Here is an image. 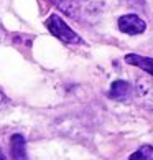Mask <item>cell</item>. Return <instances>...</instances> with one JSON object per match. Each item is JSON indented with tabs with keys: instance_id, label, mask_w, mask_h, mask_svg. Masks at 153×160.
<instances>
[{
	"instance_id": "obj_1",
	"label": "cell",
	"mask_w": 153,
	"mask_h": 160,
	"mask_svg": "<svg viewBox=\"0 0 153 160\" xmlns=\"http://www.w3.org/2000/svg\"><path fill=\"white\" fill-rule=\"evenodd\" d=\"M46 28L55 35L56 38H60L64 43H69V45H78V43H82V40L78 33H74L71 28L66 25L60 15H51L48 20H46Z\"/></svg>"
},
{
	"instance_id": "obj_2",
	"label": "cell",
	"mask_w": 153,
	"mask_h": 160,
	"mask_svg": "<svg viewBox=\"0 0 153 160\" xmlns=\"http://www.w3.org/2000/svg\"><path fill=\"white\" fill-rule=\"evenodd\" d=\"M119 28L120 32L127 33V35H140L145 32V22L135 13H128V15H122L119 18Z\"/></svg>"
},
{
	"instance_id": "obj_3",
	"label": "cell",
	"mask_w": 153,
	"mask_h": 160,
	"mask_svg": "<svg viewBox=\"0 0 153 160\" xmlns=\"http://www.w3.org/2000/svg\"><path fill=\"white\" fill-rule=\"evenodd\" d=\"M10 152L12 160H26V149H25V139L22 134H15L10 140Z\"/></svg>"
},
{
	"instance_id": "obj_4",
	"label": "cell",
	"mask_w": 153,
	"mask_h": 160,
	"mask_svg": "<svg viewBox=\"0 0 153 160\" xmlns=\"http://www.w3.org/2000/svg\"><path fill=\"white\" fill-rule=\"evenodd\" d=\"M109 96L112 99H115V101H125V99H128V96H130V84H128L127 81H123V79L114 81L112 86H110Z\"/></svg>"
},
{
	"instance_id": "obj_5",
	"label": "cell",
	"mask_w": 153,
	"mask_h": 160,
	"mask_svg": "<svg viewBox=\"0 0 153 160\" xmlns=\"http://www.w3.org/2000/svg\"><path fill=\"white\" fill-rule=\"evenodd\" d=\"M125 63L133 64V66L143 69L153 76V58H146V56H140V55H133L132 53V55L125 56Z\"/></svg>"
},
{
	"instance_id": "obj_6",
	"label": "cell",
	"mask_w": 153,
	"mask_h": 160,
	"mask_svg": "<svg viewBox=\"0 0 153 160\" xmlns=\"http://www.w3.org/2000/svg\"><path fill=\"white\" fill-rule=\"evenodd\" d=\"M128 160H153V147L142 145L137 152H133Z\"/></svg>"
},
{
	"instance_id": "obj_7",
	"label": "cell",
	"mask_w": 153,
	"mask_h": 160,
	"mask_svg": "<svg viewBox=\"0 0 153 160\" xmlns=\"http://www.w3.org/2000/svg\"><path fill=\"white\" fill-rule=\"evenodd\" d=\"M53 3H56L58 7H60L61 10H64V12H68L69 15L73 17V13H74V8H73V0H51Z\"/></svg>"
},
{
	"instance_id": "obj_8",
	"label": "cell",
	"mask_w": 153,
	"mask_h": 160,
	"mask_svg": "<svg viewBox=\"0 0 153 160\" xmlns=\"http://www.w3.org/2000/svg\"><path fill=\"white\" fill-rule=\"evenodd\" d=\"M5 102H7V98H5V94L2 92V89H0V108H3Z\"/></svg>"
},
{
	"instance_id": "obj_9",
	"label": "cell",
	"mask_w": 153,
	"mask_h": 160,
	"mask_svg": "<svg viewBox=\"0 0 153 160\" xmlns=\"http://www.w3.org/2000/svg\"><path fill=\"white\" fill-rule=\"evenodd\" d=\"M2 35H3V32H2V27H0V38H2Z\"/></svg>"
},
{
	"instance_id": "obj_10",
	"label": "cell",
	"mask_w": 153,
	"mask_h": 160,
	"mask_svg": "<svg viewBox=\"0 0 153 160\" xmlns=\"http://www.w3.org/2000/svg\"><path fill=\"white\" fill-rule=\"evenodd\" d=\"M0 160H5V158H3V155H2V152H0Z\"/></svg>"
}]
</instances>
